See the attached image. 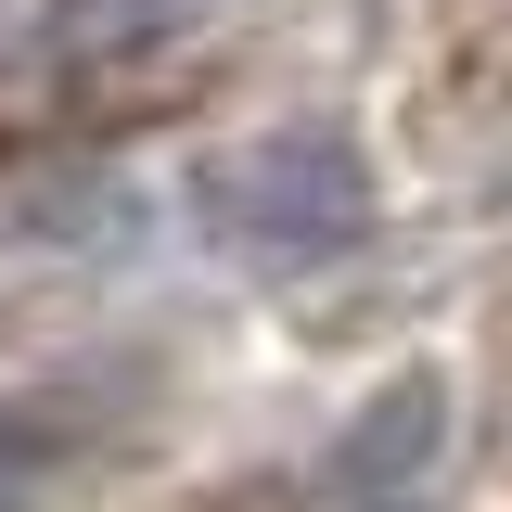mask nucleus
<instances>
[{"instance_id":"obj_1","label":"nucleus","mask_w":512,"mask_h":512,"mask_svg":"<svg viewBox=\"0 0 512 512\" xmlns=\"http://www.w3.org/2000/svg\"><path fill=\"white\" fill-rule=\"evenodd\" d=\"M192 231L218 256H256V269L346 256L372 231V154H359V128L282 116V128H244V141L192 154Z\"/></svg>"},{"instance_id":"obj_2","label":"nucleus","mask_w":512,"mask_h":512,"mask_svg":"<svg viewBox=\"0 0 512 512\" xmlns=\"http://www.w3.org/2000/svg\"><path fill=\"white\" fill-rule=\"evenodd\" d=\"M436 436H448V384H436V372L384 384L372 410H359V436L333 448V487H359L372 512H410V474L436 461Z\"/></svg>"},{"instance_id":"obj_3","label":"nucleus","mask_w":512,"mask_h":512,"mask_svg":"<svg viewBox=\"0 0 512 512\" xmlns=\"http://www.w3.org/2000/svg\"><path fill=\"white\" fill-rule=\"evenodd\" d=\"M218 512H282V500H218Z\"/></svg>"}]
</instances>
